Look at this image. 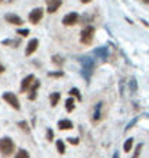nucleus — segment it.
<instances>
[{"label": "nucleus", "mask_w": 149, "mask_h": 158, "mask_svg": "<svg viewBox=\"0 0 149 158\" xmlns=\"http://www.w3.org/2000/svg\"><path fill=\"white\" fill-rule=\"evenodd\" d=\"M18 126H19L20 129L23 131V132H30V129H29V125L26 123V122H25V120H22V122H19V123H18Z\"/></svg>", "instance_id": "b1692460"}, {"label": "nucleus", "mask_w": 149, "mask_h": 158, "mask_svg": "<svg viewBox=\"0 0 149 158\" xmlns=\"http://www.w3.org/2000/svg\"><path fill=\"white\" fill-rule=\"evenodd\" d=\"M142 148H143V144H138L135 148V152H133V155H132V158H139L140 155V151H142Z\"/></svg>", "instance_id": "5701e85b"}, {"label": "nucleus", "mask_w": 149, "mask_h": 158, "mask_svg": "<svg viewBox=\"0 0 149 158\" xmlns=\"http://www.w3.org/2000/svg\"><path fill=\"white\" fill-rule=\"evenodd\" d=\"M14 152V142L9 136H5V138L0 139V154L3 157H10L12 154Z\"/></svg>", "instance_id": "f03ea898"}, {"label": "nucleus", "mask_w": 149, "mask_h": 158, "mask_svg": "<svg viewBox=\"0 0 149 158\" xmlns=\"http://www.w3.org/2000/svg\"><path fill=\"white\" fill-rule=\"evenodd\" d=\"M80 62H81L83 77L86 78L87 81H90V78L93 76V71H94V60L90 57H81L80 58Z\"/></svg>", "instance_id": "f257e3e1"}, {"label": "nucleus", "mask_w": 149, "mask_h": 158, "mask_svg": "<svg viewBox=\"0 0 149 158\" xmlns=\"http://www.w3.org/2000/svg\"><path fill=\"white\" fill-rule=\"evenodd\" d=\"M94 55L99 58L106 60V58L109 57V48H107V47H99V48L94 49Z\"/></svg>", "instance_id": "f8f14e48"}, {"label": "nucleus", "mask_w": 149, "mask_h": 158, "mask_svg": "<svg viewBox=\"0 0 149 158\" xmlns=\"http://www.w3.org/2000/svg\"><path fill=\"white\" fill-rule=\"evenodd\" d=\"M57 149L59 154H65V144H64V141L61 139H58L57 141Z\"/></svg>", "instance_id": "412c9836"}, {"label": "nucleus", "mask_w": 149, "mask_h": 158, "mask_svg": "<svg viewBox=\"0 0 149 158\" xmlns=\"http://www.w3.org/2000/svg\"><path fill=\"white\" fill-rule=\"evenodd\" d=\"M58 128L61 131H70V129H72V122L68 119H61L58 122Z\"/></svg>", "instance_id": "4468645a"}, {"label": "nucleus", "mask_w": 149, "mask_h": 158, "mask_svg": "<svg viewBox=\"0 0 149 158\" xmlns=\"http://www.w3.org/2000/svg\"><path fill=\"white\" fill-rule=\"evenodd\" d=\"M38 47H39V41H38V39H36V38H35V39H30V41L28 42V45H26L25 55H26V57H30V55H32V54H34L35 51L38 49Z\"/></svg>", "instance_id": "1a4fd4ad"}, {"label": "nucleus", "mask_w": 149, "mask_h": 158, "mask_svg": "<svg viewBox=\"0 0 149 158\" xmlns=\"http://www.w3.org/2000/svg\"><path fill=\"white\" fill-rule=\"evenodd\" d=\"M5 19H6V22H7V23L14 25V26H20V25L23 23L22 18H19L18 15H14V13H7L5 16Z\"/></svg>", "instance_id": "9d476101"}, {"label": "nucleus", "mask_w": 149, "mask_h": 158, "mask_svg": "<svg viewBox=\"0 0 149 158\" xmlns=\"http://www.w3.org/2000/svg\"><path fill=\"white\" fill-rule=\"evenodd\" d=\"M65 109H67V112H72V110L75 109V100H74V97H68L67 100H65Z\"/></svg>", "instance_id": "dca6fc26"}, {"label": "nucleus", "mask_w": 149, "mask_h": 158, "mask_svg": "<svg viewBox=\"0 0 149 158\" xmlns=\"http://www.w3.org/2000/svg\"><path fill=\"white\" fill-rule=\"evenodd\" d=\"M129 89H130V93H136V90H138V81H136L135 78H132L129 81Z\"/></svg>", "instance_id": "4be33fe9"}, {"label": "nucleus", "mask_w": 149, "mask_h": 158, "mask_svg": "<svg viewBox=\"0 0 149 158\" xmlns=\"http://www.w3.org/2000/svg\"><path fill=\"white\" fill-rule=\"evenodd\" d=\"M61 6H62V0H46V12L48 13H55Z\"/></svg>", "instance_id": "6e6552de"}, {"label": "nucleus", "mask_w": 149, "mask_h": 158, "mask_svg": "<svg viewBox=\"0 0 149 158\" xmlns=\"http://www.w3.org/2000/svg\"><path fill=\"white\" fill-rule=\"evenodd\" d=\"M35 80H36V78H35L34 74H29V76H26L23 80H22V83H20V91H22V93L29 91V90H30V87H32V84L35 83Z\"/></svg>", "instance_id": "0eeeda50"}, {"label": "nucleus", "mask_w": 149, "mask_h": 158, "mask_svg": "<svg viewBox=\"0 0 149 158\" xmlns=\"http://www.w3.org/2000/svg\"><path fill=\"white\" fill-rule=\"evenodd\" d=\"M3 100L7 102L12 107H13L14 110H19L20 109V103H19V99H18V96L14 94V93H12V91H6V93H3Z\"/></svg>", "instance_id": "20e7f679"}, {"label": "nucleus", "mask_w": 149, "mask_h": 158, "mask_svg": "<svg viewBox=\"0 0 149 158\" xmlns=\"http://www.w3.org/2000/svg\"><path fill=\"white\" fill-rule=\"evenodd\" d=\"M80 2H81V3H84V5H87V3H90L91 0H80Z\"/></svg>", "instance_id": "2f4dec72"}, {"label": "nucleus", "mask_w": 149, "mask_h": 158, "mask_svg": "<svg viewBox=\"0 0 149 158\" xmlns=\"http://www.w3.org/2000/svg\"><path fill=\"white\" fill-rule=\"evenodd\" d=\"M142 2H143V3H148V5H149V0H142Z\"/></svg>", "instance_id": "72a5a7b5"}, {"label": "nucleus", "mask_w": 149, "mask_h": 158, "mask_svg": "<svg viewBox=\"0 0 149 158\" xmlns=\"http://www.w3.org/2000/svg\"><path fill=\"white\" fill-rule=\"evenodd\" d=\"M136 122H138V118H135V119H133V120H130L129 123H127V126H126V128H125V131H126V132H127V131H129V129H132V128L135 126V123H136Z\"/></svg>", "instance_id": "bb28decb"}, {"label": "nucleus", "mask_w": 149, "mask_h": 158, "mask_svg": "<svg viewBox=\"0 0 149 158\" xmlns=\"http://www.w3.org/2000/svg\"><path fill=\"white\" fill-rule=\"evenodd\" d=\"M101 109H103V102H99L94 107V113H93V122H99L101 119Z\"/></svg>", "instance_id": "ddd939ff"}, {"label": "nucleus", "mask_w": 149, "mask_h": 158, "mask_svg": "<svg viewBox=\"0 0 149 158\" xmlns=\"http://www.w3.org/2000/svg\"><path fill=\"white\" fill-rule=\"evenodd\" d=\"M113 158H120V155H119V151H116V152L113 154Z\"/></svg>", "instance_id": "7c9ffc66"}, {"label": "nucleus", "mask_w": 149, "mask_h": 158, "mask_svg": "<svg viewBox=\"0 0 149 158\" xmlns=\"http://www.w3.org/2000/svg\"><path fill=\"white\" fill-rule=\"evenodd\" d=\"M68 142H70L71 145H78L80 139H78V138H68Z\"/></svg>", "instance_id": "c756f323"}, {"label": "nucleus", "mask_w": 149, "mask_h": 158, "mask_svg": "<svg viewBox=\"0 0 149 158\" xmlns=\"http://www.w3.org/2000/svg\"><path fill=\"white\" fill-rule=\"evenodd\" d=\"M62 76H64L62 70H58V71H49L48 73V77H58V78H59V77H62Z\"/></svg>", "instance_id": "393cba45"}, {"label": "nucleus", "mask_w": 149, "mask_h": 158, "mask_svg": "<svg viewBox=\"0 0 149 158\" xmlns=\"http://www.w3.org/2000/svg\"><path fill=\"white\" fill-rule=\"evenodd\" d=\"M18 35H20V36H28L29 29H18Z\"/></svg>", "instance_id": "cd10ccee"}, {"label": "nucleus", "mask_w": 149, "mask_h": 158, "mask_svg": "<svg viewBox=\"0 0 149 158\" xmlns=\"http://www.w3.org/2000/svg\"><path fill=\"white\" fill-rule=\"evenodd\" d=\"M19 39H18V41H12V39H6V41H3V45H13V48H16V47H14V45H19Z\"/></svg>", "instance_id": "a878e982"}, {"label": "nucleus", "mask_w": 149, "mask_h": 158, "mask_svg": "<svg viewBox=\"0 0 149 158\" xmlns=\"http://www.w3.org/2000/svg\"><path fill=\"white\" fill-rule=\"evenodd\" d=\"M39 87H41V81L39 80H35V83L32 84V87H30V90H29V100H35L36 99V94H38V90Z\"/></svg>", "instance_id": "9b49d317"}, {"label": "nucleus", "mask_w": 149, "mask_h": 158, "mask_svg": "<svg viewBox=\"0 0 149 158\" xmlns=\"http://www.w3.org/2000/svg\"><path fill=\"white\" fill-rule=\"evenodd\" d=\"M78 19H80V15H78L77 12H71V13H68L64 16L62 25L64 26H74V25L78 23Z\"/></svg>", "instance_id": "423d86ee"}, {"label": "nucleus", "mask_w": 149, "mask_h": 158, "mask_svg": "<svg viewBox=\"0 0 149 158\" xmlns=\"http://www.w3.org/2000/svg\"><path fill=\"white\" fill-rule=\"evenodd\" d=\"M132 148H133V138H127L123 145V149H125V152H130Z\"/></svg>", "instance_id": "a211bd4d"}, {"label": "nucleus", "mask_w": 149, "mask_h": 158, "mask_svg": "<svg viewBox=\"0 0 149 158\" xmlns=\"http://www.w3.org/2000/svg\"><path fill=\"white\" fill-rule=\"evenodd\" d=\"M52 62L55 64V65H58V67L61 68V65L64 64V58L59 57V55H54V57H52Z\"/></svg>", "instance_id": "aec40b11"}, {"label": "nucleus", "mask_w": 149, "mask_h": 158, "mask_svg": "<svg viewBox=\"0 0 149 158\" xmlns=\"http://www.w3.org/2000/svg\"><path fill=\"white\" fill-rule=\"evenodd\" d=\"M14 158H30V157H29V152L26 149H19L16 152V155H14Z\"/></svg>", "instance_id": "6ab92c4d"}, {"label": "nucleus", "mask_w": 149, "mask_h": 158, "mask_svg": "<svg viewBox=\"0 0 149 158\" xmlns=\"http://www.w3.org/2000/svg\"><path fill=\"white\" fill-rule=\"evenodd\" d=\"M0 2H2V0H0Z\"/></svg>", "instance_id": "f704fd0d"}, {"label": "nucleus", "mask_w": 149, "mask_h": 158, "mask_svg": "<svg viewBox=\"0 0 149 158\" xmlns=\"http://www.w3.org/2000/svg\"><path fill=\"white\" fill-rule=\"evenodd\" d=\"M94 26L88 25L81 31V35H80V42L84 44V45H90L93 42V38H94Z\"/></svg>", "instance_id": "7ed1b4c3"}, {"label": "nucleus", "mask_w": 149, "mask_h": 158, "mask_svg": "<svg viewBox=\"0 0 149 158\" xmlns=\"http://www.w3.org/2000/svg\"><path fill=\"white\" fill-rule=\"evenodd\" d=\"M2 73H5V67H3V65L0 64V74H2Z\"/></svg>", "instance_id": "473e14b6"}, {"label": "nucleus", "mask_w": 149, "mask_h": 158, "mask_svg": "<svg viewBox=\"0 0 149 158\" xmlns=\"http://www.w3.org/2000/svg\"><path fill=\"white\" fill-rule=\"evenodd\" d=\"M46 139H48V141H52V139H54V131L52 129L46 131Z\"/></svg>", "instance_id": "c85d7f7f"}, {"label": "nucleus", "mask_w": 149, "mask_h": 158, "mask_svg": "<svg viewBox=\"0 0 149 158\" xmlns=\"http://www.w3.org/2000/svg\"><path fill=\"white\" fill-rule=\"evenodd\" d=\"M59 99H61V93H58V91L51 93V94H49V102H51V106H52V107H55V106L58 105Z\"/></svg>", "instance_id": "2eb2a0df"}, {"label": "nucleus", "mask_w": 149, "mask_h": 158, "mask_svg": "<svg viewBox=\"0 0 149 158\" xmlns=\"http://www.w3.org/2000/svg\"><path fill=\"white\" fill-rule=\"evenodd\" d=\"M70 96L71 97H75L78 102H81L83 100V96H81V93H80V90H78L77 87H72L71 90H70Z\"/></svg>", "instance_id": "f3484780"}, {"label": "nucleus", "mask_w": 149, "mask_h": 158, "mask_svg": "<svg viewBox=\"0 0 149 158\" xmlns=\"http://www.w3.org/2000/svg\"><path fill=\"white\" fill-rule=\"evenodd\" d=\"M43 18V9L42 7H36L29 13V22L32 25H38Z\"/></svg>", "instance_id": "39448f33"}]
</instances>
